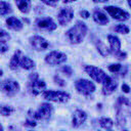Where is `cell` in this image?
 <instances>
[{
	"instance_id": "10",
	"label": "cell",
	"mask_w": 131,
	"mask_h": 131,
	"mask_svg": "<svg viewBox=\"0 0 131 131\" xmlns=\"http://www.w3.org/2000/svg\"><path fill=\"white\" fill-rule=\"evenodd\" d=\"M104 10L110 14V16H112L114 19L119 20V21H125V20L129 19V17H130L129 12H127L126 10H123L122 8L117 7V6L108 5V6L104 7Z\"/></svg>"
},
{
	"instance_id": "15",
	"label": "cell",
	"mask_w": 131,
	"mask_h": 131,
	"mask_svg": "<svg viewBox=\"0 0 131 131\" xmlns=\"http://www.w3.org/2000/svg\"><path fill=\"white\" fill-rule=\"evenodd\" d=\"M118 87V82L117 80L111 78L110 80H107L106 82L102 83V89L101 92L103 95H111L113 92H115V90Z\"/></svg>"
},
{
	"instance_id": "37",
	"label": "cell",
	"mask_w": 131,
	"mask_h": 131,
	"mask_svg": "<svg viewBox=\"0 0 131 131\" xmlns=\"http://www.w3.org/2000/svg\"><path fill=\"white\" fill-rule=\"evenodd\" d=\"M75 1H77V0H62L63 3H72V2H75Z\"/></svg>"
},
{
	"instance_id": "8",
	"label": "cell",
	"mask_w": 131,
	"mask_h": 131,
	"mask_svg": "<svg viewBox=\"0 0 131 131\" xmlns=\"http://www.w3.org/2000/svg\"><path fill=\"white\" fill-rule=\"evenodd\" d=\"M75 88L78 93L88 96L95 91V85L93 82L87 79H79L75 82Z\"/></svg>"
},
{
	"instance_id": "40",
	"label": "cell",
	"mask_w": 131,
	"mask_h": 131,
	"mask_svg": "<svg viewBox=\"0 0 131 131\" xmlns=\"http://www.w3.org/2000/svg\"><path fill=\"white\" fill-rule=\"evenodd\" d=\"M0 76H2V70H0Z\"/></svg>"
},
{
	"instance_id": "27",
	"label": "cell",
	"mask_w": 131,
	"mask_h": 131,
	"mask_svg": "<svg viewBox=\"0 0 131 131\" xmlns=\"http://www.w3.org/2000/svg\"><path fill=\"white\" fill-rule=\"evenodd\" d=\"M60 72H61L62 74H64L66 76L71 77L72 74H73V69H72L70 66H62V67L60 68Z\"/></svg>"
},
{
	"instance_id": "35",
	"label": "cell",
	"mask_w": 131,
	"mask_h": 131,
	"mask_svg": "<svg viewBox=\"0 0 131 131\" xmlns=\"http://www.w3.org/2000/svg\"><path fill=\"white\" fill-rule=\"evenodd\" d=\"M122 90H123L125 93H128V92H130V87H129L127 84H123V85H122Z\"/></svg>"
},
{
	"instance_id": "30",
	"label": "cell",
	"mask_w": 131,
	"mask_h": 131,
	"mask_svg": "<svg viewBox=\"0 0 131 131\" xmlns=\"http://www.w3.org/2000/svg\"><path fill=\"white\" fill-rule=\"evenodd\" d=\"M9 47L7 45V42H3L0 41V53H5L6 51H8Z\"/></svg>"
},
{
	"instance_id": "31",
	"label": "cell",
	"mask_w": 131,
	"mask_h": 131,
	"mask_svg": "<svg viewBox=\"0 0 131 131\" xmlns=\"http://www.w3.org/2000/svg\"><path fill=\"white\" fill-rule=\"evenodd\" d=\"M58 1H59V0H41V2H43L45 5L52 6V7L56 6V5H57V3H58Z\"/></svg>"
},
{
	"instance_id": "22",
	"label": "cell",
	"mask_w": 131,
	"mask_h": 131,
	"mask_svg": "<svg viewBox=\"0 0 131 131\" xmlns=\"http://www.w3.org/2000/svg\"><path fill=\"white\" fill-rule=\"evenodd\" d=\"M98 123L101 128L103 129H112L114 126V121L106 117H101L98 119Z\"/></svg>"
},
{
	"instance_id": "38",
	"label": "cell",
	"mask_w": 131,
	"mask_h": 131,
	"mask_svg": "<svg viewBox=\"0 0 131 131\" xmlns=\"http://www.w3.org/2000/svg\"><path fill=\"white\" fill-rule=\"evenodd\" d=\"M128 1V5L130 6V8H131V0H127Z\"/></svg>"
},
{
	"instance_id": "2",
	"label": "cell",
	"mask_w": 131,
	"mask_h": 131,
	"mask_svg": "<svg viewBox=\"0 0 131 131\" xmlns=\"http://www.w3.org/2000/svg\"><path fill=\"white\" fill-rule=\"evenodd\" d=\"M28 89L32 95L37 96L46 90V83L43 79L39 78V75L37 73H32L29 76Z\"/></svg>"
},
{
	"instance_id": "3",
	"label": "cell",
	"mask_w": 131,
	"mask_h": 131,
	"mask_svg": "<svg viewBox=\"0 0 131 131\" xmlns=\"http://www.w3.org/2000/svg\"><path fill=\"white\" fill-rule=\"evenodd\" d=\"M52 114H53V106L48 102H44L39 106L37 111L30 112L29 117L35 119L36 121H48L52 117Z\"/></svg>"
},
{
	"instance_id": "26",
	"label": "cell",
	"mask_w": 131,
	"mask_h": 131,
	"mask_svg": "<svg viewBox=\"0 0 131 131\" xmlns=\"http://www.w3.org/2000/svg\"><path fill=\"white\" fill-rule=\"evenodd\" d=\"M10 35L8 32H6L5 30H3L2 28H0V41H3V42H7L10 40Z\"/></svg>"
},
{
	"instance_id": "21",
	"label": "cell",
	"mask_w": 131,
	"mask_h": 131,
	"mask_svg": "<svg viewBox=\"0 0 131 131\" xmlns=\"http://www.w3.org/2000/svg\"><path fill=\"white\" fill-rule=\"evenodd\" d=\"M94 44H95V47H96L97 51H98L102 56H107L108 54H111V52H110V48H107V47L105 46V44H104L101 40H99V39H95Z\"/></svg>"
},
{
	"instance_id": "23",
	"label": "cell",
	"mask_w": 131,
	"mask_h": 131,
	"mask_svg": "<svg viewBox=\"0 0 131 131\" xmlns=\"http://www.w3.org/2000/svg\"><path fill=\"white\" fill-rule=\"evenodd\" d=\"M14 112H15V108L13 106L7 105V104H0V115L4 117H8V116H11Z\"/></svg>"
},
{
	"instance_id": "39",
	"label": "cell",
	"mask_w": 131,
	"mask_h": 131,
	"mask_svg": "<svg viewBox=\"0 0 131 131\" xmlns=\"http://www.w3.org/2000/svg\"><path fill=\"white\" fill-rule=\"evenodd\" d=\"M2 130H3V127H2L1 125H0V131H2Z\"/></svg>"
},
{
	"instance_id": "9",
	"label": "cell",
	"mask_w": 131,
	"mask_h": 131,
	"mask_svg": "<svg viewBox=\"0 0 131 131\" xmlns=\"http://www.w3.org/2000/svg\"><path fill=\"white\" fill-rule=\"evenodd\" d=\"M66 61H67V54L61 51L53 50L47 53L45 56V62L50 66H59L64 63Z\"/></svg>"
},
{
	"instance_id": "36",
	"label": "cell",
	"mask_w": 131,
	"mask_h": 131,
	"mask_svg": "<svg viewBox=\"0 0 131 131\" xmlns=\"http://www.w3.org/2000/svg\"><path fill=\"white\" fill-rule=\"evenodd\" d=\"M108 0H93V2H95V3H105Z\"/></svg>"
},
{
	"instance_id": "16",
	"label": "cell",
	"mask_w": 131,
	"mask_h": 131,
	"mask_svg": "<svg viewBox=\"0 0 131 131\" xmlns=\"http://www.w3.org/2000/svg\"><path fill=\"white\" fill-rule=\"evenodd\" d=\"M92 17H93V20H94L96 24L100 25V26H104V25L108 24V21H110L108 16H107L102 10H100V9H96V10L93 12Z\"/></svg>"
},
{
	"instance_id": "14",
	"label": "cell",
	"mask_w": 131,
	"mask_h": 131,
	"mask_svg": "<svg viewBox=\"0 0 131 131\" xmlns=\"http://www.w3.org/2000/svg\"><path fill=\"white\" fill-rule=\"evenodd\" d=\"M87 120V114L86 112L82 111V110H76L73 113V117H72V125L75 128L80 127L85 121Z\"/></svg>"
},
{
	"instance_id": "13",
	"label": "cell",
	"mask_w": 131,
	"mask_h": 131,
	"mask_svg": "<svg viewBox=\"0 0 131 131\" xmlns=\"http://www.w3.org/2000/svg\"><path fill=\"white\" fill-rule=\"evenodd\" d=\"M29 42H30L31 46L37 51H44L50 45L49 42L45 38H43V37H41L39 35H34V36L30 37L29 38Z\"/></svg>"
},
{
	"instance_id": "17",
	"label": "cell",
	"mask_w": 131,
	"mask_h": 131,
	"mask_svg": "<svg viewBox=\"0 0 131 131\" xmlns=\"http://www.w3.org/2000/svg\"><path fill=\"white\" fill-rule=\"evenodd\" d=\"M6 26H7L8 29H10L12 31H16V32L21 31V29L24 27L23 23L18 18L14 17V16H10V17H8L6 19Z\"/></svg>"
},
{
	"instance_id": "32",
	"label": "cell",
	"mask_w": 131,
	"mask_h": 131,
	"mask_svg": "<svg viewBox=\"0 0 131 131\" xmlns=\"http://www.w3.org/2000/svg\"><path fill=\"white\" fill-rule=\"evenodd\" d=\"M118 104L119 105H128L129 104V100H128V98H126L124 96H120L118 98Z\"/></svg>"
},
{
	"instance_id": "19",
	"label": "cell",
	"mask_w": 131,
	"mask_h": 131,
	"mask_svg": "<svg viewBox=\"0 0 131 131\" xmlns=\"http://www.w3.org/2000/svg\"><path fill=\"white\" fill-rule=\"evenodd\" d=\"M14 1H15V4L20 12L28 13L31 10V7H32L31 0H14Z\"/></svg>"
},
{
	"instance_id": "5",
	"label": "cell",
	"mask_w": 131,
	"mask_h": 131,
	"mask_svg": "<svg viewBox=\"0 0 131 131\" xmlns=\"http://www.w3.org/2000/svg\"><path fill=\"white\" fill-rule=\"evenodd\" d=\"M0 90L6 96L12 97L19 92L20 86H19L18 82L11 80V79H6L3 81H0Z\"/></svg>"
},
{
	"instance_id": "1",
	"label": "cell",
	"mask_w": 131,
	"mask_h": 131,
	"mask_svg": "<svg viewBox=\"0 0 131 131\" xmlns=\"http://www.w3.org/2000/svg\"><path fill=\"white\" fill-rule=\"evenodd\" d=\"M87 32H88V28L85 25V23H83L82 20H77L74 27H72L66 33V36L70 43L80 44L86 37Z\"/></svg>"
},
{
	"instance_id": "28",
	"label": "cell",
	"mask_w": 131,
	"mask_h": 131,
	"mask_svg": "<svg viewBox=\"0 0 131 131\" xmlns=\"http://www.w3.org/2000/svg\"><path fill=\"white\" fill-rule=\"evenodd\" d=\"M122 69V66L120 63H113L108 67V71L112 73H119Z\"/></svg>"
},
{
	"instance_id": "24",
	"label": "cell",
	"mask_w": 131,
	"mask_h": 131,
	"mask_svg": "<svg viewBox=\"0 0 131 131\" xmlns=\"http://www.w3.org/2000/svg\"><path fill=\"white\" fill-rule=\"evenodd\" d=\"M11 12V5L8 2L0 1V15H5Z\"/></svg>"
},
{
	"instance_id": "7",
	"label": "cell",
	"mask_w": 131,
	"mask_h": 131,
	"mask_svg": "<svg viewBox=\"0 0 131 131\" xmlns=\"http://www.w3.org/2000/svg\"><path fill=\"white\" fill-rule=\"evenodd\" d=\"M107 41L110 43V52L113 54L115 57L119 59H125L127 57V53L121 51V41L120 39L115 36V35H108L107 36Z\"/></svg>"
},
{
	"instance_id": "34",
	"label": "cell",
	"mask_w": 131,
	"mask_h": 131,
	"mask_svg": "<svg viewBox=\"0 0 131 131\" xmlns=\"http://www.w3.org/2000/svg\"><path fill=\"white\" fill-rule=\"evenodd\" d=\"M80 15L83 17V18H88L90 16V13L87 11V10H81L80 11Z\"/></svg>"
},
{
	"instance_id": "33",
	"label": "cell",
	"mask_w": 131,
	"mask_h": 131,
	"mask_svg": "<svg viewBox=\"0 0 131 131\" xmlns=\"http://www.w3.org/2000/svg\"><path fill=\"white\" fill-rule=\"evenodd\" d=\"M54 82H55V84H57V85H59V86H61V87H63V86L66 85V82H64L61 78H59L58 76H55V77H54Z\"/></svg>"
},
{
	"instance_id": "18",
	"label": "cell",
	"mask_w": 131,
	"mask_h": 131,
	"mask_svg": "<svg viewBox=\"0 0 131 131\" xmlns=\"http://www.w3.org/2000/svg\"><path fill=\"white\" fill-rule=\"evenodd\" d=\"M21 56H23V52L19 49H17L16 51H14V53L11 56L10 61H9V68H10V70L17 71L20 68L19 67V61H20V57Z\"/></svg>"
},
{
	"instance_id": "29",
	"label": "cell",
	"mask_w": 131,
	"mask_h": 131,
	"mask_svg": "<svg viewBox=\"0 0 131 131\" xmlns=\"http://www.w3.org/2000/svg\"><path fill=\"white\" fill-rule=\"evenodd\" d=\"M25 125H26V126H30V127H35V126L37 125V123H36V120H35V119L29 117V118L26 120Z\"/></svg>"
},
{
	"instance_id": "4",
	"label": "cell",
	"mask_w": 131,
	"mask_h": 131,
	"mask_svg": "<svg viewBox=\"0 0 131 131\" xmlns=\"http://www.w3.org/2000/svg\"><path fill=\"white\" fill-rule=\"evenodd\" d=\"M42 96L44 99L48 101L58 102V103H66L71 98L70 93L66 91H56V90H45L42 93Z\"/></svg>"
},
{
	"instance_id": "20",
	"label": "cell",
	"mask_w": 131,
	"mask_h": 131,
	"mask_svg": "<svg viewBox=\"0 0 131 131\" xmlns=\"http://www.w3.org/2000/svg\"><path fill=\"white\" fill-rule=\"evenodd\" d=\"M19 67L21 69H24V70H33L35 68V61L32 58H30V57H28V56L23 54V56L20 57Z\"/></svg>"
},
{
	"instance_id": "25",
	"label": "cell",
	"mask_w": 131,
	"mask_h": 131,
	"mask_svg": "<svg viewBox=\"0 0 131 131\" xmlns=\"http://www.w3.org/2000/svg\"><path fill=\"white\" fill-rule=\"evenodd\" d=\"M114 30H115V32L120 33V34H125V35H126V34L129 33V28H128L126 25H123V24L116 26V27L114 28Z\"/></svg>"
},
{
	"instance_id": "11",
	"label": "cell",
	"mask_w": 131,
	"mask_h": 131,
	"mask_svg": "<svg viewBox=\"0 0 131 131\" xmlns=\"http://www.w3.org/2000/svg\"><path fill=\"white\" fill-rule=\"evenodd\" d=\"M36 26L39 30L45 31V32H52L56 30L57 25L56 23L49 16H44V17H39L36 19Z\"/></svg>"
},
{
	"instance_id": "6",
	"label": "cell",
	"mask_w": 131,
	"mask_h": 131,
	"mask_svg": "<svg viewBox=\"0 0 131 131\" xmlns=\"http://www.w3.org/2000/svg\"><path fill=\"white\" fill-rule=\"evenodd\" d=\"M84 71L88 74V76L92 80H94L97 83L102 84V83H104V82H106L107 80L111 79V77L107 76L101 69H99L97 67H94V66H85Z\"/></svg>"
},
{
	"instance_id": "12",
	"label": "cell",
	"mask_w": 131,
	"mask_h": 131,
	"mask_svg": "<svg viewBox=\"0 0 131 131\" xmlns=\"http://www.w3.org/2000/svg\"><path fill=\"white\" fill-rule=\"evenodd\" d=\"M74 17V9L72 7H63L57 13V21L60 26H67Z\"/></svg>"
}]
</instances>
